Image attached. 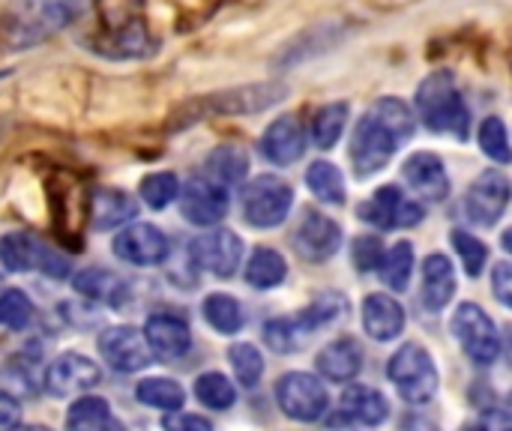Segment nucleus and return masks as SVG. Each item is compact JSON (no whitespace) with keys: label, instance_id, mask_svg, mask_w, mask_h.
I'll return each mask as SVG.
<instances>
[{"label":"nucleus","instance_id":"obj_27","mask_svg":"<svg viewBox=\"0 0 512 431\" xmlns=\"http://www.w3.org/2000/svg\"><path fill=\"white\" fill-rule=\"evenodd\" d=\"M66 431H126L111 405L99 396H81L66 411Z\"/></svg>","mask_w":512,"mask_h":431},{"label":"nucleus","instance_id":"obj_20","mask_svg":"<svg viewBox=\"0 0 512 431\" xmlns=\"http://www.w3.org/2000/svg\"><path fill=\"white\" fill-rule=\"evenodd\" d=\"M363 330L375 342H393L405 330V309L390 294H369L363 300Z\"/></svg>","mask_w":512,"mask_h":431},{"label":"nucleus","instance_id":"obj_50","mask_svg":"<svg viewBox=\"0 0 512 431\" xmlns=\"http://www.w3.org/2000/svg\"><path fill=\"white\" fill-rule=\"evenodd\" d=\"M462 431H486V429H483V426L477 423V426H465V429H462Z\"/></svg>","mask_w":512,"mask_h":431},{"label":"nucleus","instance_id":"obj_36","mask_svg":"<svg viewBox=\"0 0 512 431\" xmlns=\"http://www.w3.org/2000/svg\"><path fill=\"white\" fill-rule=\"evenodd\" d=\"M195 399L210 411H228L237 402V390L222 372H207L195 381Z\"/></svg>","mask_w":512,"mask_h":431},{"label":"nucleus","instance_id":"obj_7","mask_svg":"<svg viewBox=\"0 0 512 431\" xmlns=\"http://www.w3.org/2000/svg\"><path fill=\"white\" fill-rule=\"evenodd\" d=\"M276 405L294 423H318L330 408V396L321 378L309 372H288L276 384Z\"/></svg>","mask_w":512,"mask_h":431},{"label":"nucleus","instance_id":"obj_38","mask_svg":"<svg viewBox=\"0 0 512 431\" xmlns=\"http://www.w3.org/2000/svg\"><path fill=\"white\" fill-rule=\"evenodd\" d=\"M141 201L150 207V210H165L168 204H174L177 201V195H180V180H177V174H171V171H153V174H147L144 180H141Z\"/></svg>","mask_w":512,"mask_h":431},{"label":"nucleus","instance_id":"obj_46","mask_svg":"<svg viewBox=\"0 0 512 431\" xmlns=\"http://www.w3.org/2000/svg\"><path fill=\"white\" fill-rule=\"evenodd\" d=\"M18 423H21V405H18V399L0 390V431L15 429Z\"/></svg>","mask_w":512,"mask_h":431},{"label":"nucleus","instance_id":"obj_18","mask_svg":"<svg viewBox=\"0 0 512 431\" xmlns=\"http://www.w3.org/2000/svg\"><path fill=\"white\" fill-rule=\"evenodd\" d=\"M261 153L270 165L276 168H288L294 165L303 153H306V132L300 126V120L294 114H282L276 117L264 135H261Z\"/></svg>","mask_w":512,"mask_h":431},{"label":"nucleus","instance_id":"obj_9","mask_svg":"<svg viewBox=\"0 0 512 431\" xmlns=\"http://www.w3.org/2000/svg\"><path fill=\"white\" fill-rule=\"evenodd\" d=\"M177 201H180L183 219L198 228H216L228 216V207H231L228 189L213 183L210 177H192L186 186H180Z\"/></svg>","mask_w":512,"mask_h":431},{"label":"nucleus","instance_id":"obj_28","mask_svg":"<svg viewBox=\"0 0 512 431\" xmlns=\"http://www.w3.org/2000/svg\"><path fill=\"white\" fill-rule=\"evenodd\" d=\"M288 276V264L282 258V252L276 249H255L249 255V264H246V285L255 288V291H273L285 282Z\"/></svg>","mask_w":512,"mask_h":431},{"label":"nucleus","instance_id":"obj_24","mask_svg":"<svg viewBox=\"0 0 512 431\" xmlns=\"http://www.w3.org/2000/svg\"><path fill=\"white\" fill-rule=\"evenodd\" d=\"M339 414H342V420L357 423V426H381L390 417V405L378 390L351 384V387H345V393L339 399Z\"/></svg>","mask_w":512,"mask_h":431},{"label":"nucleus","instance_id":"obj_16","mask_svg":"<svg viewBox=\"0 0 512 431\" xmlns=\"http://www.w3.org/2000/svg\"><path fill=\"white\" fill-rule=\"evenodd\" d=\"M102 372L99 366L84 357V354H60L48 369H45V390L57 399L78 396L84 390H93L99 384Z\"/></svg>","mask_w":512,"mask_h":431},{"label":"nucleus","instance_id":"obj_41","mask_svg":"<svg viewBox=\"0 0 512 431\" xmlns=\"http://www.w3.org/2000/svg\"><path fill=\"white\" fill-rule=\"evenodd\" d=\"M33 318V303L24 291L18 288H9L0 294V327L6 330H24Z\"/></svg>","mask_w":512,"mask_h":431},{"label":"nucleus","instance_id":"obj_40","mask_svg":"<svg viewBox=\"0 0 512 431\" xmlns=\"http://www.w3.org/2000/svg\"><path fill=\"white\" fill-rule=\"evenodd\" d=\"M480 150L495 159L498 165H510V135H507V126L501 117H486L480 123Z\"/></svg>","mask_w":512,"mask_h":431},{"label":"nucleus","instance_id":"obj_5","mask_svg":"<svg viewBox=\"0 0 512 431\" xmlns=\"http://www.w3.org/2000/svg\"><path fill=\"white\" fill-rule=\"evenodd\" d=\"M33 270L51 279H63L69 273V261L36 237L27 234L0 237V279L12 273H33Z\"/></svg>","mask_w":512,"mask_h":431},{"label":"nucleus","instance_id":"obj_21","mask_svg":"<svg viewBox=\"0 0 512 431\" xmlns=\"http://www.w3.org/2000/svg\"><path fill=\"white\" fill-rule=\"evenodd\" d=\"M315 366H318L321 378H327L333 384H348L363 369V345L351 336H342V339L321 348Z\"/></svg>","mask_w":512,"mask_h":431},{"label":"nucleus","instance_id":"obj_45","mask_svg":"<svg viewBox=\"0 0 512 431\" xmlns=\"http://www.w3.org/2000/svg\"><path fill=\"white\" fill-rule=\"evenodd\" d=\"M492 291H495L498 303L510 309L512 306V264L510 261H501V264H495V270H492Z\"/></svg>","mask_w":512,"mask_h":431},{"label":"nucleus","instance_id":"obj_31","mask_svg":"<svg viewBox=\"0 0 512 431\" xmlns=\"http://www.w3.org/2000/svg\"><path fill=\"white\" fill-rule=\"evenodd\" d=\"M348 312V297L339 294V291H324L321 297H315L300 315H297V324L303 327V333H315L333 321H339L342 315Z\"/></svg>","mask_w":512,"mask_h":431},{"label":"nucleus","instance_id":"obj_6","mask_svg":"<svg viewBox=\"0 0 512 431\" xmlns=\"http://www.w3.org/2000/svg\"><path fill=\"white\" fill-rule=\"evenodd\" d=\"M453 336L459 339L462 351L474 366H495L501 357V336L495 321L477 306V303H462L453 312Z\"/></svg>","mask_w":512,"mask_h":431},{"label":"nucleus","instance_id":"obj_43","mask_svg":"<svg viewBox=\"0 0 512 431\" xmlns=\"http://www.w3.org/2000/svg\"><path fill=\"white\" fill-rule=\"evenodd\" d=\"M384 258V243L378 237H357L354 246H351V261L360 273H369V270H378Z\"/></svg>","mask_w":512,"mask_h":431},{"label":"nucleus","instance_id":"obj_8","mask_svg":"<svg viewBox=\"0 0 512 431\" xmlns=\"http://www.w3.org/2000/svg\"><path fill=\"white\" fill-rule=\"evenodd\" d=\"M402 141L393 135L390 126H384L375 114L366 111V117L357 123L354 138H351V165L357 168L360 177L378 174L390 165Z\"/></svg>","mask_w":512,"mask_h":431},{"label":"nucleus","instance_id":"obj_32","mask_svg":"<svg viewBox=\"0 0 512 431\" xmlns=\"http://www.w3.org/2000/svg\"><path fill=\"white\" fill-rule=\"evenodd\" d=\"M135 399L147 408H156V411H180L183 402H186V393L177 381L171 378H144L138 387H135Z\"/></svg>","mask_w":512,"mask_h":431},{"label":"nucleus","instance_id":"obj_1","mask_svg":"<svg viewBox=\"0 0 512 431\" xmlns=\"http://www.w3.org/2000/svg\"><path fill=\"white\" fill-rule=\"evenodd\" d=\"M417 117L432 129V132H441V135H453L459 141L468 138V126H471V111H468V102L462 96V87L456 81L453 72L447 69H438V72H429L420 87H417Z\"/></svg>","mask_w":512,"mask_h":431},{"label":"nucleus","instance_id":"obj_49","mask_svg":"<svg viewBox=\"0 0 512 431\" xmlns=\"http://www.w3.org/2000/svg\"><path fill=\"white\" fill-rule=\"evenodd\" d=\"M9 431H51L48 426H15V429Z\"/></svg>","mask_w":512,"mask_h":431},{"label":"nucleus","instance_id":"obj_39","mask_svg":"<svg viewBox=\"0 0 512 431\" xmlns=\"http://www.w3.org/2000/svg\"><path fill=\"white\" fill-rule=\"evenodd\" d=\"M228 360H231V369H234V375H237V381L243 387H249V390L258 387V381L264 375V357H261V351L255 345H249V342L231 345Z\"/></svg>","mask_w":512,"mask_h":431},{"label":"nucleus","instance_id":"obj_19","mask_svg":"<svg viewBox=\"0 0 512 431\" xmlns=\"http://www.w3.org/2000/svg\"><path fill=\"white\" fill-rule=\"evenodd\" d=\"M144 339H147L150 351L156 357H165V360H180L192 348V330H189V324L180 315H171V312L150 315L147 324H144Z\"/></svg>","mask_w":512,"mask_h":431},{"label":"nucleus","instance_id":"obj_13","mask_svg":"<svg viewBox=\"0 0 512 431\" xmlns=\"http://www.w3.org/2000/svg\"><path fill=\"white\" fill-rule=\"evenodd\" d=\"M171 246L162 228L147 225V222H129L117 237H114V255L132 267H159L165 264Z\"/></svg>","mask_w":512,"mask_h":431},{"label":"nucleus","instance_id":"obj_44","mask_svg":"<svg viewBox=\"0 0 512 431\" xmlns=\"http://www.w3.org/2000/svg\"><path fill=\"white\" fill-rule=\"evenodd\" d=\"M165 431H213V423L201 414H183V411H171L162 420Z\"/></svg>","mask_w":512,"mask_h":431},{"label":"nucleus","instance_id":"obj_14","mask_svg":"<svg viewBox=\"0 0 512 431\" xmlns=\"http://www.w3.org/2000/svg\"><path fill=\"white\" fill-rule=\"evenodd\" d=\"M189 252L201 270H207L219 279L234 276L237 267L243 264V240L228 228H213V231L201 234L198 240H192Z\"/></svg>","mask_w":512,"mask_h":431},{"label":"nucleus","instance_id":"obj_10","mask_svg":"<svg viewBox=\"0 0 512 431\" xmlns=\"http://www.w3.org/2000/svg\"><path fill=\"white\" fill-rule=\"evenodd\" d=\"M99 354H102L105 366L120 372V375L141 372V369H147L153 363V351H150L144 333L135 330V327H126V324L102 330Z\"/></svg>","mask_w":512,"mask_h":431},{"label":"nucleus","instance_id":"obj_48","mask_svg":"<svg viewBox=\"0 0 512 431\" xmlns=\"http://www.w3.org/2000/svg\"><path fill=\"white\" fill-rule=\"evenodd\" d=\"M87 3H90V0H60V6H63L72 18H75V15H81V12L87 9Z\"/></svg>","mask_w":512,"mask_h":431},{"label":"nucleus","instance_id":"obj_37","mask_svg":"<svg viewBox=\"0 0 512 431\" xmlns=\"http://www.w3.org/2000/svg\"><path fill=\"white\" fill-rule=\"evenodd\" d=\"M309 333L297 324V318H273L264 324V342L276 354H294L306 345Z\"/></svg>","mask_w":512,"mask_h":431},{"label":"nucleus","instance_id":"obj_2","mask_svg":"<svg viewBox=\"0 0 512 431\" xmlns=\"http://www.w3.org/2000/svg\"><path fill=\"white\" fill-rule=\"evenodd\" d=\"M69 21L72 15L60 6V0H9L0 15V36L15 48H30Z\"/></svg>","mask_w":512,"mask_h":431},{"label":"nucleus","instance_id":"obj_25","mask_svg":"<svg viewBox=\"0 0 512 431\" xmlns=\"http://www.w3.org/2000/svg\"><path fill=\"white\" fill-rule=\"evenodd\" d=\"M138 216V201L123 189H96L90 201V222L96 231H114Z\"/></svg>","mask_w":512,"mask_h":431},{"label":"nucleus","instance_id":"obj_23","mask_svg":"<svg viewBox=\"0 0 512 431\" xmlns=\"http://www.w3.org/2000/svg\"><path fill=\"white\" fill-rule=\"evenodd\" d=\"M456 294V270L453 261L447 255H429L423 261V288H420V300L426 306V312H441Z\"/></svg>","mask_w":512,"mask_h":431},{"label":"nucleus","instance_id":"obj_11","mask_svg":"<svg viewBox=\"0 0 512 431\" xmlns=\"http://www.w3.org/2000/svg\"><path fill=\"white\" fill-rule=\"evenodd\" d=\"M291 246H294L300 261L324 264V261H330L342 249V228L330 216H324L318 210H309L300 219V225H297V231L291 237Z\"/></svg>","mask_w":512,"mask_h":431},{"label":"nucleus","instance_id":"obj_12","mask_svg":"<svg viewBox=\"0 0 512 431\" xmlns=\"http://www.w3.org/2000/svg\"><path fill=\"white\" fill-rule=\"evenodd\" d=\"M360 219L372 222L381 231L393 228H411L423 222V201L408 198L399 186H381L372 201L360 207Z\"/></svg>","mask_w":512,"mask_h":431},{"label":"nucleus","instance_id":"obj_17","mask_svg":"<svg viewBox=\"0 0 512 431\" xmlns=\"http://www.w3.org/2000/svg\"><path fill=\"white\" fill-rule=\"evenodd\" d=\"M402 177H405L408 189L414 192V198H420V201L438 204L450 195V177H447L444 159L429 150L408 156V162L402 165Z\"/></svg>","mask_w":512,"mask_h":431},{"label":"nucleus","instance_id":"obj_33","mask_svg":"<svg viewBox=\"0 0 512 431\" xmlns=\"http://www.w3.org/2000/svg\"><path fill=\"white\" fill-rule=\"evenodd\" d=\"M204 318L207 324L222 333V336H234L243 330L246 324V315H243V306L231 297V294H210L204 300Z\"/></svg>","mask_w":512,"mask_h":431},{"label":"nucleus","instance_id":"obj_29","mask_svg":"<svg viewBox=\"0 0 512 431\" xmlns=\"http://www.w3.org/2000/svg\"><path fill=\"white\" fill-rule=\"evenodd\" d=\"M414 246L408 240H399L390 252H384L381 264H378V273H381V282L390 288V291H408L411 285V276H414Z\"/></svg>","mask_w":512,"mask_h":431},{"label":"nucleus","instance_id":"obj_4","mask_svg":"<svg viewBox=\"0 0 512 431\" xmlns=\"http://www.w3.org/2000/svg\"><path fill=\"white\" fill-rule=\"evenodd\" d=\"M294 207V189L276 174H261L243 189V219L252 228H276Z\"/></svg>","mask_w":512,"mask_h":431},{"label":"nucleus","instance_id":"obj_15","mask_svg":"<svg viewBox=\"0 0 512 431\" xmlns=\"http://www.w3.org/2000/svg\"><path fill=\"white\" fill-rule=\"evenodd\" d=\"M507 204H510V180L501 171H483L465 195V213L480 228L498 225V219L507 213Z\"/></svg>","mask_w":512,"mask_h":431},{"label":"nucleus","instance_id":"obj_26","mask_svg":"<svg viewBox=\"0 0 512 431\" xmlns=\"http://www.w3.org/2000/svg\"><path fill=\"white\" fill-rule=\"evenodd\" d=\"M249 174V153L240 144H219L207 162H204V177H210L219 186H237Z\"/></svg>","mask_w":512,"mask_h":431},{"label":"nucleus","instance_id":"obj_3","mask_svg":"<svg viewBox=\"0 0 512 431\" xmlns=\"http://www.w3.org/2000/svg\"><path fill=\"white\" fill-rule=\"evenodd\" d=\"M387 378L396 384V393L408 405H426V402H432L435 393H438V384H441L432 354L423 345H417V342L402 345L390 357Z\"/></svg>","mask_w":512,"mask_h":431},{"label":"nucleus","instance_id":"obj_47","mask_svg":"<svg viewBox=\"0 0 512 431\" xmlns=\"http://www.w3.org/2000/svg\"><path fill=\"white\" fill-rule=\"evenodd\" d=\"M480 426L486 431H510V414H507L504 408H495V411H489V414L483 417Z\"/></svg>","mask_w":512,"mask_h":431},{"label":"nucleus","instance_id":"obj_42","mask_svg":"<svg viewBox=\"0 0 512 431\" xmlns=\"http://www.w3.org/2000/svg\"><path fill=\"white\" fill-rule=\"evenodd\" d=\"M450 237H453V249H456V255H459V258H462V264H465V273H468V276H480V273H483V267H486V261H489V249H486V243H483V240H477L474 234L462 231V228H456Z\"/></svg>","mask_w":512,"mask_h":431},{"label":"nucleus","instance_id":"obj_22","mask_svg":"<svg viewBox=\"0 0 512 431\" xmlns=\"http://www.w3.org/2000/svg\"><path fill=\"white\" fill-rule=\"evenodd\" d=\"M72 285L81 297H87L99 306H108V309H120L129 297L126 279L114 270H105V267H87V270L75 273Z\"/></svg>","mask_w":512,"mask_h":431},{"label":"nucleus","instance_id":"obj_30","mask_svg":"<svg viewBox=\"0 0 512 431\" xmlns=\"http://www.w3.org/2000/svg\"><path fill=\"white\" fill-rule=\"evenodd\" d=\"M306 186L321 204H333V207L345 204V195H348L345 177L333 162H312L306 171Z\"/></svg>","mask_w":512,"mask_h":431},{"label":"nucleus","instance_id":"obj_34","mask_svg":"<svg viewBox=\"0 0 512 431\" xmlns=\"http://www.w3.org/2000/svg\"><path fill=\"white\" fill-rule=\"evenodd\" d=\"M348 114H351L348 102H330V105H324L315 114V120H312V141H315V147L333 150L339 144L342 132H345Z\"/></svg>","mask_w":512,"mask_h":431},{"label":"nucleus","instance_id":"obj_35","mask_svg":"<svg viewBox=\"0 0 512 431\" xmlns=\"http://www.w3.org/2000/svg\"><path fill=\"white\" fill-rule=\"evenodd\" d=\"M369 114H375L384 126H390L393 129V135L405 144L411 135H414V129H417V114L402 102V99H396V96H381L372 108H369Z\"/></svg>","mask_w":512,"mask_h":431}]
</instances>
